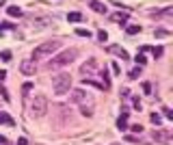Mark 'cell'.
<instances>
[{"label":"cell","mask_w":173,"mask_h":145,"mask_svg":"<svg viewBox=\"0 0 173 145\" xmlns=\"http://www.w3.org/2000/svg\"><path fill=\"white\" fill-rule=\"evenodd\" d=\"M138 76H141V67H136V69H132V72L128 74V78H132V80H136Z\"/></svg>","instance_id":"ac0fdd59"},{"label":"cell","mask_w":173,"mask_h":145,"mask_svg":"<svg viewBox=\"0 0 173 145\" xmlns=\"http://www.w3.org/2000/svg\"><path fill=\"white\" fill-rule=\"evenodd\" d=\"M149 119H152V124H156V126H160V124H162V117H160L158 113H152V117H149Z\"/></svg>","instance_id":"e0dca14e"},{"label":"cell","mask_w":173,"mask_h":145,"mask_svg":"<svg viewBox=\"0 0 173 145\" xmlns=\"http://www.w3.org/2000/svg\"><path fill=\"white\" fill-rule=\"evenodd\" d=\"M4 121H7V124H11V126H13V119H11V117H7V115H4V113H0V124H4Z\"/></svg>","instance_id":"603a6c76"},{"label":"cell","mask_w":173,"mask_h":145,"mask_svg":"<svg viewBox=\"0 0 173 145\" xmlns=\"http://www.w3.org/2000/svg\"><path fill=\"white\" fill-rule=\"evenodd\" d=\"M134 61H136L138 65H145V61H147V58H145L143 54H136V58H134Z\"/></svg>","instance_id":"d4e9b609"},{"label":"cell","mask_w":173,"mask_h":145,"mask_svg":"<svg viewBox=\"0 0 173 145\" xmlns=\"http://www.w3.org/2000/svg\"><path fill=\"white\" fill-rule=\"evenodd\" d=\"M154 139L160 141V143H165V145H169L171 143V132L169 130H154Z\"/></svg>","instance_id":"ba28073f"},{"label":"cell","mask_w":173,"mask_h":145,"mask_svg":"<svg viewBox=\"0 0 173 145\" xmlns=\"http://www.w3.org/2000/svg\"><path fill=\"white\" fill-rule=\"evenodd\" d=\"M0 145H7V139H4V137H0Z\"/></svg>","instance_id":"e575fe53"},{"label":"cell","mask_w":173,"mask_h":145,"mask_svg":"<svg viewBox=\"0 0 173 145\" xmlns=\"http://www.w3.org/2000/svg\"><path fill=\"white\" fill-rule=\"evenodd\" d=\"M80 113H82L85 117H91V115H93V106H80Z\"/></svg>","instance_id":"2e32d148"},{"label":"cell","mask_w":173,"mask_h":145,"mask_svg":"<svg viewBox=\"0 0 173 145\" xmlns=\"http://www.w3.org/2000/svg\"><path fill=\"white\" fill-rule=\"evenodd\" d=\"M67 20H69V22H80V20H82V15H80L78 11H74V13H69V15H67Z\"/></svg>","instance_id":"9a60e30c"},{"label":"cell","mask_w":173,"mask_h":145,"mask_svg":"<svg viewBox=\"0 0 173 145\" xmlns=\"http://www.w3.org/2000/svg\"><path fill=\"white\" fill-rule=\"evenodd\" d=\"M110 17H113V22H121V24L128 22V13H121V11H119V13H113Z\"/></svg>","instance_id":"8fae6325"},{"label":"cell","mask_w":173,"mask_h":145,"mask_svg":"<svg viewBox=\"0 0 173 145\" xmlns=\"http://www.w3.org/2000/svg\"><path fill=\"white\" fill-rule=\"evenodd\" d=\"M26 143H28V141H26V139L22 137V139H17V143H15V145H26Z\"/></svg>","instance_id":"d6a6232c"},{"label":"cell","mask_w":173,"mask_h":145,"mask_svg":"<svg viewBox=\"0 0 173 145\" xmlns=\"http://www.w3.org/2000/svg\"><path fill=\"white\" fill-rule=\"evenodd\" d=\"M22 91H33V82H24L22 85Z\"/></svg>","instance_id":"484cf974"},{"label":"cell","mask_w":173,"mask_h":145,"mask_svg":"<svg viewBox=\"0 0 173 145\" xmlns=\"http://www.w3.org/2000/svg\"><path fill=\"white\" fill-rule=\"evenodd\" d=\"M78 56V52L74 48L69 50H63V52H58L56 56H52V61H48V67L50 69H61V67H67L69 63H74V58Z\"/></svg>","instance_id":"6da1fadb"},{"label":"cell","mask_w":173,"mask_h":145,"mask_svg":"<svg viewBox=\"0 0 173 145\" xmlns=\"http://www.w3.org/2000/svg\"><path fill=\"white\" fill-rule=\"evenodd\" d=\"M130 130H132V132H136V134H141V130H143V128H141L138 124H134V126H130Z\"/></svg>","instance_id":"4316f807"},{"label":"cell","mask_w":173,"mask_h":145,"mask_svg":"<svg viewBox=\"0 0 173 145\" xmlns=\"http://www.w3.org/2000/svg\"><path fill=\"white\" fill-rule=\"evenodd\" d=\"M76 35H78V37H91V33H89L86 28H78V30H76Z\"/></svg>","instance_id":"7402d4cb"},{"label":"cell","mask_w":173,"mask_h":145,"mask_svg":"<svg viewBox=\"0 0 173 145\" xmlns=\"http://www.w3.org/2000/svg\"><path fill=\"white\" fill-rule=\"evenodd\" d=\"M97 39H100V41H106V39H108L106 30H97Z\"/></svg>","instance_id":"cb8c5ba5"},{"label":"cell","mask_w":173,"mask_h":145,"mask_svg":"<svg viewBox=\"0 0 173 145\" xmlns=\"http://www.w3.org/2000/svg\"><path fill=\"white\" fill-rule=\"evenodd\" d=\"M4 2H7V0H0V7H2V4H4Z\"/></svg>","instance_id":"d590c367"},{"label":"cell","mask_w":173,"mask_h":145,"mask_svg":"<svg viewBox=\"0 0 173 145\" xmlns=\"http://www.w3.org/2000/svg\"><path fill=\"white\" fill-rule=\"evenodd\" d=\"M113 72H115V74H117V76H119V74H121V67H119V63H113Z\"/></svg>","instance_id":"83f0119b"},{"label":"cell","mask_w":173,"mask_h":145,"mask_svg":"<svg viewBox=\"0 0 173 145\" xmlns=\"http://www.w3.org/2000/svg\"><path fill=\"white\" fill-rule=\"evenodd\" d=\"M149 50H152V54H154L156 58H160V56H162V52H165V50L160 48V46H158V48H149Z\"/></svg>","instance_id":"d6986e66"},{"label":"cell","mask_w":173,"mask_h":145,"mask_svg":"<svg viewBox=\"0 0 173 145\" xmlns=\"http://www.w3.org/2000/svg\"><path fill=\"white\" fill-rule=\"evenodd\" d=\"M45 110H48V97L41 96V93L35 96L33 104H30V115H33V117H43Z\"/></svg>","instance_id":"277c9868"},{"label":"cell","mask_w":173,"mask_h":145,"mask_svg":"<svg viewBox=\"0 0 173 145\" xmlns=\"http://www.w3.org/2000/svg\"><path fill=\"white\" fill-rule=\"evenodd\" d=\"M0 30H2V28H0Z\"/></svg>","instance_id":"8d00e7d4"},{"label":"cell","mask_w":173,"mask_h":145,"mask_svg":"<svg viewBox=\"0 0 173 145\" xmlns=\"http://www.w3.org/2000/svg\"><path fill=\"white\" fill-rule=\"evenodd\" d=\"M110 52H115V54H119V58H121V61H126V58H130V56H128V52H126V50L121 48V46H110Z\"/></svg>","instance_id":"9c48e42d"},{"label":"cell","mask_w":173,"mask_h":145,"mask_svg":"<svg viewBox=\"0 0 173 145\" xmlns=\"http://www.w3.org/2000/svg\"><path fill=\"white\" fill-rule=\"evenodd\" d=\"M143 91H145V93H152V85H149V82H143Z\"/></svg>","instance_id":"f1b7e54d"},{"label":"cell","mask_w":173,"mask_h":145,"mask_svg":"<svg viewBox=\"0 0 173 145\" xmlns=\"http://www.w3.org/2000/svg\"><path fill=\"white\" fill-rule=\"evenodd\" d=\"M20 72H22L24 76H35V72H37V65H35V61H33V58H26V61H22V63H20Z\"/></svg>","instance_id":"52a82bcc"},{"label":"cell","mask_w":173,"mask_h":145,"mask_svg":"<svg viewBox=\"0 0 173 145\" xmlns=\"http://www.w3.org/2000/svg\"><path fill=\"white\" fill-rule=\"evenodd\" d=\"M100 78H102V87L108 89V87H110V78H108V72H106V69L100 72Z\"/></svg>","instance_id":"7c38bea8"},{"label":"cell","mask_w":173,"mask_h":145,"mask_svg":"<svg viewBox=\"0 0 173 145\" xmlns=\"http://www.w3.org/2000/svg\"><path fill=\"white\" fill-rule=\"evenodd\" d=\"M0 58H2L4 63H9V61H11V52H9V50H4V52H0Z\"/></svg>","instance_id":"ffe728a7"},{"label":"cell","mask_w":173,"mask_h":145,"mask_svg":"<svg viewBox=\"0 0 173 145\" xmlns=\"http://www.w3.org/2000/svg\"><path fill=\"white\" fill-rule=\"evenodd\" d=\"M167 35H169V33H167V30H162V28H160V30H156V37H167Z\"/></svg>","instance_id":"4dcf8cb0"},{"label":"cell","mask_w":173,"mask_h":145,"mask_svg":"<svg viewBox=\"0 0 173 145\" xmlns=\"http://www.w3.org/2000/svg\"><path fill=\"white\" fill-rule=\"evenodd\" d=\"M132 104H134V108H138V110H141V100H138V97H134V100H132Z\"/></svg>","instance_id":"1f68e13d"},{"label":"cell","mask_w":173,"mask_h":145,"mask_svg":"<svg viewBox=\"0 0 173 145\" xmlns=\"http://www.w3.org/2000/svg\"><path fill=\"white\" fill-rule=\"evenodd\" d=\"M117 128H119L121 132H124V130H128V126H126V119H121V117H119V119H117Z\"/></svg>","instance_id":"44dd1931"},{"label":"cell","mask_w":173,"mask_h":145,"mask_svg":"<svg viewBox=\"0 0 173 145\" xmlns=\"http://www.w3.org/2000/svg\"><path fill=\"white\" fill-rule=\"evenodd\" d=\"M165 117H167V119H173V110L171 108H165Z\"/></svg>","instance_id":"f546056e"},{"label":"cell","mask_w":173,"mask_h":145,"mask_svg":"<svg viewBox=\"0 0 173 145\" xmlns=\"http://www.w3.org/2000/svg\"><path fill=\"white\" fill-rule=\"evenodd\" d=\"M52 89H54V93L56 96H65V93H69V89H72V76L69 74H56L54 78H52Z\"/></svg>","instance_id":"7a4b0ae2"},{"label":"cell","mask_w":173,"mask_h":145,"mask_svg":"<svg viewBox=\"0 0 173 145\" xmlns=\"http://www.w3.org/2000/svg\"><path fill=\"white\" fill-rule=\"evenodd\" d=\"M91 9H93L95 13H106V7H104L102 2H97V0H91Z\"/></svg>","instance_id":"30bf717a"},{"label":"cell","mask_w":173,"mask_h":145,"mask_svg":"<svg viewBox=\"0 0 173 145\" xmlns=\"http://www.w3.org/2000/svg\"><path fill=\"white\" fill-rule=\"evenodd\" d=\"M126 33L128 35H136V33H141V26L138 24H130L128 28H126Z\"/></svg>","instance_id":"5bb4252c"},{"label":"cell","mask_w":173,"mask_h":145,"mask_svg":"<svg viewBox=\"0 0 173 145\" xmlns=\"http://www.w3.org/2000/svg\"><path fill=\"white\" fill-rule=\"evenodd\" d=\"M4 78H7V72H4V69H0V80H4Z\"/></svg>","instance_id":"836d02e7"},{"label":"cell","mask_w":173,"mask_h":145,"mask_svg":"<svg viewBox=\"0 0 173 145\" xmlns=\"http://www.w3.org/2000/svg\"><path fill=\"white\" fill-rule=\"evenodd\" d=\"M7 13H9L11 17H20V15H22V9H20V7H9Z\"/></svg>","instance_id":"4fadbf2b"},{"label":"cell","mask_w":173,"mask_h":145,"mask_svg":"<svg viewBox=\"0 0 173 145\" xmlns=\"http://www.w3.org/2000/svg\"><path fill=\"white\" fill-rule=\"evenodd\" d=\"M80 74H85V76H95L97 74V61L95 58H89L86 63L80 65Z\"/></svg>","instance_id":"8992f818"},{"label":"cell","mask_w":173,"mask_h":145,"mask_svg":"<svg viewBox=\"0 0 173 145\" xmlns=\"http://www.w3.org/2000/svg\"><path fill=\"white\" fill-rule=\"evenodd\" d=\"M58 48H61V41H45V44H41V46H37V48L33 50V61L52 56Z\"/></svg>","instance_id":"3957f363"},{"label":"cell","mask_w":173,"mask_h":145,"mask_svg":"<svg viewBox=\"0 0 173 145\" xmlns=\"http://www.w3.org/2000/svg\"><path fill=\"white\" fill-rule=\"evenodd\" d=\"M72 102H76L80 106H93V96L86 93L85 89H74L72 91Z\"/></svg>","instance_id":"5b68a950"}]
</instances>
